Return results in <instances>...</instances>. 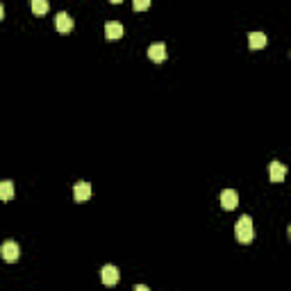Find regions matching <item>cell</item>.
Masks as SVG:
<instances>
[{"label": "cell", "instance_id": "277c9868", "mask_svg": "<svg viewBox=\"0 0 291 291\" xmlns=\"http://www.w3.org/2000/svg\"><path fill=\"white\" fill-rule=\"evenodd\" d=\"M101 280L105 286H114L116 282H119V268L112 266V264H107V266H103L101 271Z\"/></svg>", "mask_w": 291, "mask_h": 291}, {"label": "cell", "instance_id": "52a82bcc", "mask_svg": "<svg viewBox=\"0 0 291 291\" xmlns=\"http://www.w3.org/2000/svg\"><path fill=\"white\" fill-rule=\"evenodd\" d=\"M268 175H271V182H282L286 177V168L284 164L280 162H271L268 164Z\"/></svg>", "mask_w": 291, "mask_h": 291}, {"label": "cell", "instance_id": "8fae6325", "mask_svg": "<svg viewBox=\"0 0 291 291\" xmlns=\"http://www.w3.org/2000/svg\"><path fill=\"white\" fill-rule=\"evenodd\" d=\"M248 46L250 50H259V48L266 46V34L264 32H250L248 34Z\"/></svg>", "mask_w": 291, "mask_h": 291}, {"label": "cell", "instance_id": "8992f818", "mask_svg": "<svg viewBox=\"0 0 291 291\" xmlns=\"http://www.w3.org/2000/svg\"><path fill=\"white\" fill-rule=\"evenodd\" d=\"M55 28H57V32L66 34L73 30V19L66 14V12H59L57 16H55Z\"/></svg>", "mask_w": 291, "mask_h": 291}, {"label": "cell", "instance_id": "5bb4252c", "mask_svg": "<svg viewBox=\"0 0 291 291\" xmlns=\"http://www.w3.org/2000/svg\"><path fill=\"white\" fill-rule=\"evenodd\" d=\"M5 19V7H3V3H0V21Z\"/></svg>", "mask_w": 291, "mask_h": 291}, {"label": "cell", "instance_id": "9a60e30c", "mask_svg": "<svg viewBox=\"0 0 291 291\" xmlns=\"http://www.w3.org/2000/svg\"><path fill=\"white\" fill-rule=\"evenodd\" d=\"M112 5H119V3H123V0H110Z\"/></svg>", "mask_w": 291, "mask_h": 291}, {"label": "cell", "instance_id": "7a4b0ae2", "mask_svg": "<svg viewBox=\"0 0 291 291\" xmlns=\"http://www.w3.org/2000/svg\"><path fill=\"white\" fill-rule=\"evenodd\" d=\"M0 257L5 259V262H19L21 259V246L16 241H5V244L0 246Z\"/></svg>", "mask_w": 291, "mask_h": 291}, {"label": "cell", "instance_id": "4fadbf2b", "mask_svg": "<svg viewBox=\"0 0 291 291\" xmlns=\"http://www.w3.org/2000/svg\"><path fill=\"white\" fill-rule=\"evenodd\" d=\"M132 7L137 12H146L150 7V0H132Z\"/></svg>", "mask_w": 291, "mask_h": 291}, {"label": "cell", "instance_id": "ba28073f", "mask_svg": "<svg viewBox=\"0 0 291 291\" xmlns=\"http://www.w3.org/2000/svg\"><path fill=\"white\" fill-rule=\"evenodd\" d=\"M148 57L153 59V62H164V59L168 57L166 46H164V43H153V46L148 48Z\"/></svg>", "mask_w": 291, "mask_h": 291}, {"label": "cell", "instance_id": "9c48e42d", "mask_svg": "<svg viewBox=\"0 0 291 291\" xmlns=\"http://www.w3.org/2000/svg\"><path fill=\"white\" fill-rule=\"evenodd\" d=\"M105 37L110 39V41H116V39L123 37V25L116 23V21H110V23L105 25Z\"/></svg>", "mask_w": 291, "mask_h": 291}, {"label": "cell", "instance_id": "5b68a950", "mask_svg": "<svg viewBox=\"0 0 291 291\" xmlns=\"http://www.w3.org/2000/svg\"><path fill=\"white\" fill-rule=\"evenodd\" d=\"M237 205H239V193L234 189H225L221 193V207L223 210H234Z\"/></svg>", "mask_w": 291, "mask_h": 291}, {"label": "cell", "instance_id": "6da1fadb", "mask_svg": "<svg viewBox=\"0 0 291 291\" xmlns=\"http://www.w3.org/2000/svg\"><path fill=\"white\" fill-rule=\"evenodd\" d=\"M234 234H237L239 244H250L255 239V225H253V219H250L248 214L239 216L237 225H234Z\"/></svg>", "mask_w": 291, "mask_h": 291}, {"label": "cell", "instance_id": "3957f363", "mask_svg": "<svg viewBox=\"0 0 291 291\" xmlns=\"http://www.w3.org/2000/svg\"><path fill=\"white\" fill-rule=\"evenodd\" d=\"M91 193H93V189H91V182H77V184L73 186L75 203H86L91 198Z\"/></svg>", "mask_w": 291, "mask_h": 291}, {"label": "cell", "instance_id": "30bf717a", "mask_svg": "<svg viewBox=\"0 0 291 291\" xmlns=\"http://www.w3.org/2000/svg\"><path fill=\"white\" fill-rule=\"evenodd\" d=\"M14 198V182L3 180L0 182V203H10Z\"/></svg>", "mask_w": 291, "mask_h": 291}, {"label": "cell", "instance_id": "7c38bea8", "mask_svg": "<svg viewBox=\"0 0 291 291\" xmlns=\"http://www.w3.org/2000/svg\"><path fill=\"white\" fill-rule=\"evenodd\" d=\"M30 5H32V12H34V14H39V16L48 12V0H32Z\"/></svg>", "mask_w": 291, "mask_h": 291}]
</instances>
